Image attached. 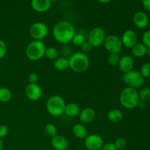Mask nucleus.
<instances>
[{
	"instance_id": "obj_1",
	"label": "nucleus",
	"mask_w": 150,
	"mask_h": 150,
	"mask_svg": "<svg viewBox=\"0 0 150 150\" xmlns=\"http://www.w3.org/2000/svg\"><path fill=\"white\" fill-rule=\"evenodd\" d=\"M75 34L76 30L74 26L67 21L58 22L53 28L54 38L62 44H67L71 42Z\"/></svg>"
},
{
	"instance_id": "obj_2",
	"label": "nucleus",
	"mask_w": 150,
	"mask_h": 150,
	"mask_svg": "<svg viewBox=\"0 0 150 150\" xmlns=\"http://www.w3.org/2000/svg\"><path fill=\"white\" fill-rule=\"evenodd\" d=\"M119 100L122 106L126 109H133L139 106V92L137 89L131 87H125L121 91L119 96Z\"/></svg>"
},
{
	"instance_id": "obj_3",
	"label": "nucleus",
	"mask_w": 150,
	"mask_h": 150,
	"mask_svg": "<svg viewBox=\"0 0 150 150\" xmlns=\"http://www.w3.org/2000/svg\"><path fill=\"white\" fill-rule=\"evenodd\" d=\"M69 68L78 73L86 71L89 67L90 61L86 55L83 52H76L72 54L68 59Z\"/></svg>"
},
{
	"instance_id": "obj_4",
	"label": "nucleus",
	"mask_w": 150,
	"mask_h": 150,
	"mask_svg": "<svg viewBox=\"0 0 150 150\" xmlns=\"http://www.w3.org/2000/svg\"><path fill=\"white\" fill-rule=\"evenodd\" d=\"M45 49L46 45L42 40H33L27 45L25 54L28 59L36 62L44 57Z\"/></svg>"
},
{
	"instance_id": "obj_5",
	"label": "nucleus",
	"mask_w": 150,
	"mask_h": 150,
	"mask_svg": "<svg viewBox=\"0 0 150 150\" xmlns=\"http://www.w3.org/2000/svg\"><path fill=\"white\" fill-rule=\"evenodd\" d=\"M65 102L59 95L50 97L46 103V110L48 114L54 117H58L64 113Z\"/></svg>"
},
{
	"instance_id": "obj_6",
	"label": "nucleus",
	"mask_w": 150,
	"mask_h": 150,
	"mask_svg": "<svg viewBox=\"0 0 150 150\" xmlns=\"http://www.w3.org/2000/svg\"><path fill=\"white\" fill-rule=\"evenodd\" d=\"M121 79L127 87H131L136 89L142 87L144 83V79L141 73L133 70L126 73H122Z\"/></svg>"
},
{
	"instance_id": "obj_7",
	"label": "nucleus",
	"mask_w": 150,
	"mask_h": 150,
	"mask_svg": "<svg viewBox=\"0 0 150 150\" xmlns=\"http://www.w3.org/2000/svg\"><path fill=\"white\" fill-rule=\"evenodd\" d=\"M106 35L103 29L100 27H95L89 31L87 35V41L94 48H98L103 45Z\"/></svg>"
},
{
	"instance_id": "obj_8",
	"label": "nucleus",
	"mask_w": 150,
	"mask_h": 150,
	"mask_svg": "<svg viewBox=\"0 0 150 150\" xmlns=\"http://www.w3.org/2000/svg\"><path fill=\"white\" fill-rule=\"evenodd\" d=\"M103 45L106 51L114 54H120L123 48L122 42L121 38L115 35H106L105 41L103 42Z\"/></svg>"
},
{
	"instance_id": "obj_9",
	"label": "nucleus",
	"mask_w": 150,
	"mask_h": 150,
	"mask_svg": "<svg viewBox=\"0 0 150 150\" xmlns=\"http://www.w3.org/2000/svg\"><path fill=\"white\" fill-rule=\"evenodd\" d=\"M29 34L34 40H42L48 35V28L42 22H36L30 26Z\"/></svg>"
},
{
	"instance_id": "obj_10",
	"label": "nucleus",
	"mask_w": 150,
	"mask_h": 150,
	"mask_svg": "<svg viewBox=\"0 0 150 150\" xmlns=\"http://www.w3.org/2000/svg\"><path fill=\"white\" fill-rule=\"evenodd\" d=\"M84 145L88 150H100L104 145V140L98 134L87 135L84 139Z\"/></svg>"
},
{
	"instance_id": "obj_11",
	"label": "nucleus",
	"mask_w": 150,
	"mask_h": 150,
	"mask_svg": "<svg viewBox=\"0 0 150 150\" xmlns=\"http://www.w3.org/2000/svg\"><path fill=\"white\" fill-rule=\"evenodd\" d=\"M42 95V89L38 83H29L25 88V95L31 101L39 100Z\"/></svg>"
},
{
	"instance_id": "obj_12",
	"label": "nucleus",
	"mask_w": 150,
	"mask_h": 150,
	"mask_svg": "<svg viewBox=\"0 0 150 150\" xmlns=\"http://www.w3.org/2000/svg\"><path fill=\"white\" fill-rule=\"evenodd\" d=\"M121 40L123 46L127 48H132L136 43H138L137 34L132 29H127L123 32Z\"/></svg>"
},
{
	"instance_id": "obj_13",
	"label": "nucleus",
	"mask_w": 150,
	"mask_h": 150,
	"mask_svg": "<svg viewBox=\"0 0 150 150\" xmlns=\"http://www.w3.org/2000/svg\"><path fill=\"white\" fill-rule=\"evenodd\" d=\"M134 59L129 55H125L120 58L119 62V69L122 73H126L133 70L134 67Z\"/></svg>"
},
{
	"instance_id": "obj_14",
	"label": "nucleus",
	"mask_w": 150,
	"mask_h": 150,
	"mask_svg": "<svg viewBox=\"0 0 150 150\" xmlns=\"http://www.w3.org/2000/svg\"><path fill=\"white\" fill-rule=\"evenodd\" d=\"M96 114L93 108L90 107H87L81 110L80 113L79 114V120L81 122V124H89L94 121Z\"/></svg>"
},
{
	"instance_id": "obj_15",
	"label": "nucleus",
	"mask_w": 150,
	"mask_h": 150,
	"mask_svg": "<svg viewBox=\"0 0 150 150\" xmlns=\"http://www.w3.org/2000/svg\"><path fill=\"white\" fill-rule=\"evenodd\" d=\"M133 23L139 29H145L149 25V18L147 15L142 11L136 12L133 18Z\"/></svg>"
},
{
	"instance_id": "obj_16",
	"label": "nucleus",
	"mask_w": 150,
	"mask_h": 150,
	"mask_svg": "<svg viewBox=\"0 0 150 150\" xmlns=\"http://www.w3.org/2000/svg\"><path fill=\"white\" fill-rule=\"evenodd\" d=\"M51 146L55 150H67L69 146L68 141L65 137L57 134L51 138Z\"/></svg>"
},
{
	"instance_id": "obj_17",
	"label": "nucleus",
	"mask_w": 150,
	"mask_h": 150,
	"mask_svg": "<svg viewBox=\"0 0 150 150\" xmlns=\"http://www.w3.org/2000/svg\"><path fill=\"white\" fill-rule=\"evenodd\" d=\"M51 2L49 0H32L31 7L38 13H45L51 7Z\"/></svg>"
},
{
	"instance_id": "obj_18",
	"label": "nucleus",
	"mask_w": 150,
	"mask_h": 150,
	"mask_svg": "<svg viewBox=\"0 0 150 150\" xmlns=\"http://www.w3.org/2000/svg\"><path fill=\"white\" fill-rule=\"evenodd\" d=\"M80 111V107L78 104L75 103H70L65 105L64 114L70 117H76L79 116Z\"/></svg>"
},
{
	"instance_id": "obj_19",
	"label": "nucleus",
	"mask_w": 150,
	"mask_h": 150,
	"mask_svg": "<svg viewBox=\"0 0 150 150\" xmlns=\"http://www.w3.org/2000/svg\"><path fill=\"white\" fill-rule=\"evenodd\" d=\"M107 117H108V119L111 122L118 123L122 120L123 113L122 112L121 110L114 108V109H111L108 111Z\"/></svg>"
},
{
	"instance_id": "obj_20",
	"label": "nucleus",
	"mask_w": 150,
	"mask_h": 150,
	"mask_svg": "<svg viewBox=\"0 0 150 150\" xmlns=\"http://www.w3.org/2000/svg\"><path fill=\"white\" fill-rule=\"evenodd\" d=\"M73 134L78 139H83L87 136V130L83 124L79 123L73 127Z\"/></svg>"
},
{
	"instance_id": "obj_21",
	"label": "nucleus",
	"mask_w": 150,
	"mask_h": 150,
	"mask_svg": "<svg viewBox=\"0 0 150 150\" xmlns=\"http://www.w3.org/2000/svg\"><path fill=\"white\" fill-rule=\"evenodd\" d=\"M54 67L58 71H65L69 68L68 59L65 57H58L54 60Z\"/></svg>"
},
{
	"instance_id": "obj_22",
	"label": "nucleus",
	"mask_w": 150,
	"mask_h": 150,
	"mask_svg": "<svg viewBox=\"0 0 150 150\" xmlns=\"http://www.w3.org/2000/svg\"><path fill=\"white\" fill-rule=\"evenodd\" d=\"M131 49L132 54L136 57H142L147 54L148 48L143 43H136Z\"/></svg>"
},
{
	"instance_id": "obj_23",
	"label": "nucleus",
	"mask_w": 150,
	"mask_h": 150,
	"mask_svg": "<svg viewBox=\"0 0 150 150\" xmlns=\"http://www.w3.org/2000/svg\"><path fill=\"white\" fill-rule=\"evenodd\" d=\"M12 99V92L8 88L0 87V102L7 103Z\"/></svg>"
},
{
	"instance_id": "obj_24",
	"label": "nucleus",
	"mask_w": 150,
	"mask_h": 150,
	"mask_svg": "<svg viewBox=\"0 0 150 150\" xmlns=\"http://www.w3.org/2000/svg\"><path fill=\"white\" fill-rule=\"evenodd\" d=\"M44 57L48 60H56L59 57V51L54 47H46Z\"/></svg>"
},
{
	"instance_id": "obj_25",
	"label": "nucleus",
	"mask_w": 150,
	"mask_h": 150,
	"mask_svg": "<svg viewBox=\"0 0 150 150\" xmlns=\"http://www.w3.org/2000/svg\"><path fill=\"white\" fill-rule=\"evenodd\" d=\"M44 132L47 136L53 138L57 135V128L52 123H48L44 127Z\"/></svg>"
},
{
	"instance_id": "obj_26",
	"label": "nucleus",
	"mask_w": 150,
	"mask_h": 150,
	"mask_svg": "<svg viewBox=\"0 0 150 150\" xmlns=\"http://www.w3.org/2000/svg\"><path fill=\"white\" fill-rule=\"evenodd\" d=\"M85 41H86V36H85L83 34L79 32V33L75 34L73 39H72L71 42H73V45H75L76 46L81 47V45Z\"/></svg>"
},
{
	"instance_id": "obj_27",
	"label": "nucleus",
	"mask_w": 150,
	"mask_h": 150,
	"mask_svg": "<svg viewBox=\"0 0 150 150\" xmlns=\"http://www.w3.org/2000/svg\"><path fill=\"white\" fill-rule=\"evenodd\" d=\"M139 100L141 102L146 103L150 99V88L144 87L139 92Z\"/></svg>"
},
{
	"instance_id": "obj_28",
	"label": "nucleus",
	"mask_w": 150,
	"mask_h": 150,
	"mask_svg": "<svg viewBox=\"0 0 150 150\" xmlns=\"http://www.w3.org/2000/svg\"><path fill=\"white\" fill-rule=\"evenodd\" d=\"M120 54H114V53H111L108 57V62L110 65L111 66H117L119 64L120 60Z\"/></svg>"
},
{
	"instance_id": "obj_29",
	"label": "nucleus",
	"mask_w": 150,
	"mask_h": 150,
	"mask_svg": "<svg viewBox=\"0 0 150 150\" xmlns=\"http://www.w3.org/2000/svg\"><path fill=\"white\" fill-rule=\"evenodd\" d=\"M113 144H114V145L117 148V150L125 149L127 145V140L123 137H120L117 139Z\"/></svg>"
},
{
	"instance_id": "obj_30",
	"label": "nucleus",
	"mask_w": 150,
	"mask_h": 150,
	"mask_svg": "<svg viewBox=\"0 0 150 150\" xmlns=\"http://www.w3.org/2000/svg\"><path fill=\"white\" fill-rule=\"evenodd\" d=\"M141 75L144 79H149L150 78V63L146 62L142 65L140 71Z\"/></svg>"
},
{
	"instance_id": "obj_31",
	"label": "nucleus",
	"mask_w": 150,
	"mask_h": 150,
	"mask_svg": "<svg viewBox=\"0 0 150 150\" xmlns=\"http://www.w3.org/2000/svg\"><path fill=\"white\" fill-rule=\"evenodd\" d=\"M143 44L147 48H150V30H147L144 33L142 36Z\"/></svg>"
},
{
	"instance_id": "obj_32",
	"label": "nucleus",
	"mask_w": 150,
	"mask_h": 150,
	"mask_svg": "<svg viewBox=\"0 0 150 150\" xmlns=\"http://www.w3.org/2000/svg\"><path fill=\"white\" fill-rule=\"evenodd\" d=\"M92 45L88 42L87 40L85 41L81 45V52L84 53V54H86V53H89L92 51Z\"/></svg>"
},
{
	"instance_id": "obj_33",
	"label": "nucleus",
	"mask_w": 150,
	"mask_h": 150,
	"mask_svg": "<svg viewBox=\"0 0 150 150\" xmlns=\"http://www.w3.org/2000/svg\"><path fill=\"white\" fill-rule=\"evenodd\" d=\"M7 53V45L5 42L0 39V59L4 58Z\"/></svg>"
},
{
	"instance_id": "obj_34",
	"label": "nucleus",
	"mask_w": 150,
	"mask_h": 150,
	"mask_svg": "<svg viewBox=\"0 0 150 150\" xmlns=\"http://www.w3.org/2000/svg\"><path fill=\"white\" fill-rule=\"evenodd\" d=\"M28 80H29V83H38L39 81V76L36 73H32L29 74Z\"/></svg>"
},
{
	"instance_id": "obj_35",
	"label": "nucleus",
	"mask_w": 150,
	"mask_h": 150,
	"mask_svg": "<svg viewBox=\"0 0 150 150\" xmlns=\"http://www.w3.org/2000/svg\"><path fill=\"white\" fill-rule=\"evenodd\" d=\"M8 133V129L5 125L0 124V139L5 137Z\"/></svg>"
},
{
	"instance_id": "obj_36",
	"label": "nucleus",
	"mask_w": 150,
	"mask_h": 150,
	"mask_svg": "<svg viewBox=\"0 0 150 150\" xmlns=\"http://www.w3.org/2000/svg\"><path fill=\"white\" fill-rule=\"evenodd\" d=\"M100 150H117L113 143L105 144L103 146Z\"/></svg>"
},
{
	"instance_id": "obj_37",
	"label": "nucleus",
	"mask_w": 150,
	"mask_h": 150,
	"mask_svg": "<svg viewBox=\"0 0 150 150\" xmlns=\"http://www.w3.org/2000/svg\"><path fill=\"white\" fill-rule=\"evenodd\" d=\"M142 4L146 10L150 12V0H142Z\"/></svg>"
},
{
	"instance_id": "obj_38",
	"label": "nucleus",
	"mask_w": 150,
	"mask_h": 150,
	"mask_svg": "<svg viewBox=\"0 0 150 150\" xmlns=\"http://www.w3.org/2000/svg\"><path fill=\"white\" fill-rule=\"evenodd\" d=\"M98 1H99V2L102 3V4H106V3L110 2L111 0H98Z\"/></svg>"
},
{
	"instance_id": "obj_39",
	"label": "nucleus",
	"mask_w": 150,
	"mask_h": 150,
	"mask_svg": "<svg viewBox=\"0 0 150 150\" xmlns=\"http://www.w3.org/2000/svg\"><path fill=\"white\" fill-rule=\"evenodd\" d=\"M3 146H4V144H3V142H2V140L0 139V150L3 149Z\"/></svg>"
},
{
	"instance_id": "obj_40",
	"label": "nucleus",
	"mask_w": 150,
	"mask_h": 150,
	"mask_svg": "<svg viewBox=\"0 0 150 150\" xmlns=\"http://www.w3.org/2000/svg\"><path fill=\"white\" fill-rule=\"evenodd\" d=\"M49 1H51V2H55V1H57L58 0H49Z\"/></svg>"
},
{
	"instance_id": "obj_41",
	"label": "nucleus",
	"mask_w": 150,
	"mask_h": 150,
	"mask_svg": "<svg viewBox=\"0 0 150 150\" xmlns=\"http://www.w3.org/2000/svg\"><path fill=\"white\" fill-rule=\"evenodd\" d=\"M147 54H149V55L150 56V48H148V51H147Z\"/></svg>"
},
{
	"instance_id": "obj_42",
	"label": "nucleus",
	"mask_w": 150,
	"mask_h": 150,
	"mask_svg": "<svg viewBox=\"0 0 150 150\" xmlns=\"http://www.w3.org/2000/svg\"><path fill=\"white\" fill-rule=\"evenodd\" d=\"M149 63H150V60H149Z\"/></svg>"
}]
</instances>
